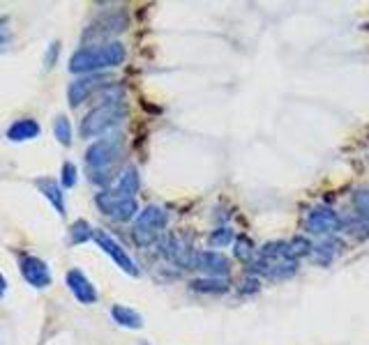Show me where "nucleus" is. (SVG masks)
<instances>
[{"instance_id": "412c9836", "label": "nucleus", "mask_w": 369, "mask_h": 345, "mask_svg": "<svg viewBox=\"0 0 369 345\" xmlns=\"http://www.w3.org/2000/svg\"><path fill=\"white\" fill-rule=\"evenodd\" d=\"M233 254L235 258H238L240 263H249L252 265L254 260V247H252V240L249 237H235V242H233Z\"/></svg>"}, {"instance_id": "7ed1b4c3", "label": "nucleus", "mask_w": 369, "mask_h": 345, "mask_svg": "<svg viewBox=\"0 0 369 345\" xmlns=\"http://www.w3.org/2000/svg\"><path fill=\"white\" fill-rule=\"evenodd\" d=\"M295 260L288 258L286 242H268L266 247L259 251L249 265V271L254 276H266L273 281H282V278H291L295 274Z\"/></svg>"}, {"instance_id": "9d476101", "label": "nucleus", "mask_w": 369, "mask_h": 345, "mask_svg": "<svg viewBox=\"0 0 369 345\" xmlns=\"http://www.w3.org/2000/svg\"><path fill=\"white\" fill-rule=\"evenodd\" d=\"M194 269L203 271L208 278H229L231 263L224 254L217 251H196V265Z\"/></svg>"}, {"instance_id": "c85d7f7f", "label": "nucleus", "mask_w": 369, "mask_h": 345, "mask_svg": "<svg viewBox=\"0 0 369 345\" xmlns=\"http://www.w3.org/2000/svg\"><path fill=\"white\" fill-rule=\"evenodd\" d=\"M5 293H8V281H5V276L0 274V300L5 297Z\"/></svg>"}, {"instance_id": "5701e85b", "label": "nucleus", "mask_w": 369, "mask_h": 345, "mask_svg": "<svg viewBox=\"0 0 369 345\" xmlns=\"http://www.w3.org/2000/svg\"><path fill=\"white\" fill-rule=\"evenodd\" d=\"M312 249L314 247H309V242L305 240V237H293L291 242H286L288 258H291V260H295V263H298V258L312 254Z\"/></svg>"}, {"instance_id": "cd10ccee", "label": "nucleus", "mask_w": 369, "mask_h": 345, "mask_svg": "<svg viewBox=\"0 0 369 345\" xmlns=\"http://www.w3.org/2000/svg\"><path fill=\"white\" fill-rule=\"evenodd\" d=\"M10 42V28H8V19H0V46Z\"/></svg>"}, {"instance_id": "f8f14e48", "label": "nucleus", "mask_w": 369, "mask_h": 345, "mask_svg": "<svg viewBox=\"0 0 369 345\" xmlns=\"http://www.w3.org/2000/svg\"><path fill=\"white\" fill-rule=\"evenodd\" d=\"M107 85V78L100 76V74H92V76H83L78 78V81H74L70 85L67 90V99H70V106L72 109H76V106H81L85 99H88L92 92L100 90Z\"/></svg>"}, {"instance_id": "4be33fe9", "label": "nucleus", "mask_w": 369, "mask_h": 345, "mask_svg": "<svg viewBox=\"0 0 369 345\" xmlns=\"http://www.w3.org/2000/svg\"><path fill=\"white\" fill-rule=\"evenodd\" d=\"M54 136L58 138L61 145H70L72 143V124L65 115H56L54 118Z\"/></svg>"}, {"instance_id": "6e6552de", "label": "nucleus", "mask_w": 369, "mask_h": 345, "mask_svg": "<svg viewBox=\"0 0 369 345\" xmlns=\"http://www.w3.org/2000/svg\"><path fill=\"white\" fill-rule=\"evenodd\" d=\"M92 240L97 242V247H100L104 254L111 256V260H114L118 267L125 271V274H129V276H138V274H141V271H138V267H136V263L131 260L127 251H125L120 244H118L114 237L107 233V230H100V228H97V230H95V237H92Z\"/></svg>"}, {"instance_id": "423d86ee", "label": "nucleus", "mask_w": 369, "mask_h": 345, "mask_svg": "<svg viewBox=\"0 0 369 345\" xmlns=\"http://www.w3.org/2000/svg\"><path fill=\"white\" fill-rule=\"evenodd\" d=\"M95 205L100 208L102 214L111 216L114 221H129V219H134V214L138 212V205L134 198H125L120 196L118 191H102V194L95 196Z\"/></svg>"}, {"instance_id": "a878e982", "label": "nucleus", "mask_w": 369, "mask_h": 345, "mask_svg": "<svg viewBox=\"0 0 369 345\" xmlns=\"http://www.w3.org/2000/svg\"><path fill=\"white\" fill-rule=\"evenodd\" d=\"M76 180H78V177H76V166L72 164V162H65V164H63V177H61V184H63L65 189H72V187H74V184H76Z\"/></svg>"}, {"instance_id": "6ab92c4d", "label": "nucleus", "mask_w": 369, "mask_h": 345, "mask_svg": "<svg viewBox=\"0 0 369 345\" xmlns=\"http://www.w3.org/2000/svg\"><path fill=\"white\" fill-rule=\"evenodd\" d=\"M95 237V228L85 221V219H78V221L72 223V228H70V242L72 244H83V242H88Z\"/></svg>"}, {"instance_id": "aec40b11", "label": "nucleus", "mask_w": 369, "mask_h": 345, "mask_svg": "<svg viewBox=\"0 0 369 345\" xmlns=\"http://www.w3.org/2000/svg\"><path fill=\"white\" fill-rule=\"evenodd\" d=\"M312 251H314V260H316V263L328 265V263L333 260L335 256H337V251H339V242H337V240H326V242L316 244V247H314Z\"/></svg>"}, {"instance_id": "9b49d317", "label": "nucleus", "mask_w": 369, "mask_h": 345, "mask_svg": "<svg viewBox=\"0 0 369 345\" xmlns=\"http://www.w3.org/2000/svg\"><path fill=\"white\" fill-rule=\"evenodd\" d=\"M21 274L32 288H46L51 285V271L49 265L39 260L37 256H23L21 258Z\"/></svg>"}, {"instance_id": "1a4fd4ad", "label": "nucleus", "mask_w": 369, "mask_h": 345, "mask_svg": "<svg viewBox=\"0 0 369 345\" xmlns=\"http://www.w3.org/2000/svg\"><path fill=\"white\" fill-rule=\"evenodd\" d=\"M305 230L312 235H330L341 230V219L330 208H314L305 219Z\"/></svg>"}, {"instance_id": "20e7f679", "label": "nucleus", "mask_w": 369, "mask_h": 345, "mask_svg": "<svg viewBox=\"0 0 369 345\" xmlns=\"http://www.w3.org/2000/svg\"><path fill=\"white\" fill-rule=\"evenodd\" d=\"M127 115V109H125L123 102H104L102 106L92 109L85 120L81 122V136L83 138H97L102 136L104 131L114 129L116 124H120Z\"/></svg>"}, {"instance_id": "2eb2a0df", "label": "nucleus", "mask_w": 369, "mask_h": 345, "mask_svg": "<svg viewBox=\"0 0 369 345\" xmlns=\"http://www.w3.org/2000/svg\"><path fill=\"white\" fill-rule=\"evenodd\" d=\"M35 184H37V189L42 191V196L46 198V201L54 205L58 214L65 216V194H63L61 184H58L56 180H51V177H39Z\"/></svg>"}, {"instance_id": "a211bd4d", "label": "nucleus", "mask_w": 369, "mask_h": 345, "mask_svg": "<svg viewBox=\"0 0 369 345\" xmlns=\"http://www.w3.org/2000/svg\"><path fill=\"white\" fill-rule=\"evenodd\" d=\"M118 194L125 196V198H134V194L138 191V172L136 168H127L120 175V180H118Z\"/></svg>"}, {"instance_id": "dca6fc26", "label": "nucleus", "mask_w": 369, "mask_h": 345, "mask_svg": "<svg viewBox=\"0 0 369 345\" xmlns=\"http://www.w3.org/2000/svg\"><path fill=\"white\" fill-rule=\"evenodd\" d=\"M111 315H114V320L120 324V327H127V329H141L143 327L141 313H136V311L129 309V307H123V304H116V307L111 309Z\"/></svg>"}, {"instance_id": "4468645a", "label": "nucleus", "mask_w": 369, "mask_h": 345, "mask_svg": "<svg viewBox=\"0 0 369 345\" xmlns=\"http://www.w3.org/2000/svg\"><path fill=\"white\" fill-rule=\"evenodd\" d=\"M39 134H42V127H39V122L32 120V118H21V120H17L8 129V138L12 143L32 141V138H37Z\"/></svg>"}, {"instance_id": "ddd939ff", "label": "nucleus", "mask_w": 369, "mask_h": 345, "mask_svg": "<svg viewBox=\"0 0 369 345\" xmlns=\"http://www.w3.org/2000/svg\"><path fill=\"white\" fill-rule=\"evenodd\" d=\"M65 278H67V285H70L72 295H74L81 304H85V307H88V304H95L97 302L95 285L88 281V276H85L81 269H70Z\"/></svg>"}, {"instance_id": "393cba45", "label": "nucleus", "mask_w": 369, "mask_h": 345, "mask_svg": "<svg viewBox=\"0 0 369 345\" xmlns=\"http://www.w3.org/2000/svg\"><path fill=\"white\" fill-rule=\"evenodd\" d=\"M208 242L213 244V247H226V244L235 242V235H233V230H231V228L222 225V228H217V230H213V233H210Z\"/></svg>"}, {"instance_id": "f3484780", "label": "nucleus", "mask_w": 369, "mask_h": 345, "mask_svg": "<svg viewBox=\"0 0 369 345\" xmlns=\"http://www.w3.org/2000/svg\"><path fill=\"white\" fill-rule=\"evenodd\" d=\"M194 293H210V295H222L229 290V281L226 278H196V281L189 283Z\"/></svg>"}, {"instance_id": "f03ea898", "label": "nucleus", "mask_w": 369, "mask_h": 345, "mask_svg": "<svg viewBox=\"0 0 369 345\" xmlns=\"http://www.w3.org/2000/svg\"><path fill=\"white\" fill-rule=\"evenodd\" d=\"M127 51L120 42H107L100 46H85L78 49L70 58V71L74 74H88V71H100L109 67H118L125 63Z\"/></svg>"}, {"instance_id": "b1692460", "label": "nucleus", "mask_w": 369, "mask_h": 345, "mask_svg": "<svg viewBox=\"0 0 369 345\" xmlns=\"http://www.w3.org/2000/svg\"><path fill=\"white\" fill-rule=\"evenodd\" d=\"M353 205H355V210H358L362 221L369 223V187L355 191V194H353Z\"/></svg>"}, {"instance_id": "f257e3e1", "label": "nucleus", "mask_w": 369, "mask_h": 345, "mask_svg": "<svg viewBox=\"0 0 369 345\" xmlns=\"http://www.w3.org/2000/svg\"><path fill=\"white\" fill-rule=\"evenodd\" d=\"M123 157V134H114L95 141L85 152V164H88L90 182L107 184L114 177L116 164Z\"/></svg>"}, {"instance_id": "bb28decb", "label": "nucleus", "mask_w": 369, "mask_h": 345, "mask_svg": "<svg viewBox=\"0 0 369 345\" xmlns=\"http://www.w3.org/2000/svg\"><path fill=\"white\" fill-rule=\"evenodd\" d=\"M58 51H61V42H54V44L49 46V56H46V63H44L46 69L54 65V58H58Z\"/></svg>"}, {"instance_id": "0eeeda50", "label": "nucleus", "mask_w": 369, "mask_h": 345, "mask_svg": "<svg viewBox=\"0 0 369 345\" xmlns=\"http://www.w3.org/2000/svg\"><path fill=\"white\" fill-rule=\"evenodd\" d=\"M129 19L125 12H111V14L100 16L97 21L90 23V28H85L83 32V42H102V39H111L118 32H123L127 28Z\"/></svg>"}, {"instance_id": "39448f33", "label": "nucleus", "mask_w": 369, "mask_h": 345, "mask_svg": "<svg viewBox=\"0 0 369 345\" xmlns=\"http://www.w3.org/2000/svg\"><path fill=\"white\" fill-rule=\"evenodd\" d=\"M167 221H169V214L167 210L157 208V205H148L143 212H138L136 221H134V228H131V237L138 247H150L164 228H167Z\"/></svg>"}]
</instances>
